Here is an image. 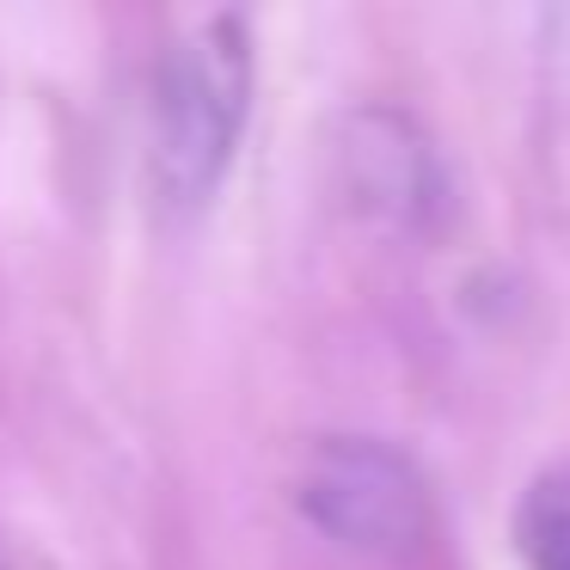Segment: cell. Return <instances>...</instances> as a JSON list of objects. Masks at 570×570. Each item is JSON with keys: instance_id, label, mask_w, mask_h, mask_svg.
Instances as JSON below:
<instances>
[{"instance_id": "cell-3", "label": "cell", "mask_w": 570, "mask_h": 570, "mask_svg": "<svg viewBox=\"0 0 570 570\" xmlns=\"http://www.w3.org/2000/svg\"><path fill=\"white\" fill-rule=\"evenodd\" d=\"M337 190L381 227H430L442 209V160L405 111L368 105L337 124Z\"/></svg>"}, {"instance_id": "cell-4", "label": "cell", "mask_w": 570, "mask_h": 570, "mask_svg": "<svg viewBox=\"0 0 570 570\" xmlns=\"http://www.w3.org/2000/svg\"><path fill=\"white\" fill-rule=\"evenodd\" d=\"M515 546L528 570H570V472H546L521 491Z\"/></svg>"}, {"instance_id": "cell-2", "label": "cell", "mask_w": 570, "mask_h": 570, "mask_svg": "<svg viewBox=\"0 0 570 570\" xmlns=\"http://www.w3.org/2000/svg\"><path fill=\"white\" fill-rule=\"evenodd\" d=\"M295 503L325 540L362 558H411L435 528L417 460L381 435H325L295 479Z\"/></svg>"}, {"instance_id": "cell-5", "label": "cell", "mask_w": 570, "mask_h": 570, "mask_svg": "<svg viewBox=\"0 0 570 570\" xmlns=\"http://www.w3.org/2000/svg\"><path fill=\"white\" fill-rule=\"evenodd\" d=\"M0 570H7V546H0Z\"/></svg>"}, {"instance_id": "cell-1", "label": "cell", "mask_w": 570, "mask_h": 570, "mask_svg": "<svg viewBox=\"0 0 570 570\" xmlns=\"http://www.w3.org/2000/svg\"><path fill=\"white\" fill-rule=\"evenodd\" d=\"M252 111V31L246 19L215 13L173 43L154 87L148 166L154 190L173 209H197L234 166Z\"/></svg>"}]
</instances>
